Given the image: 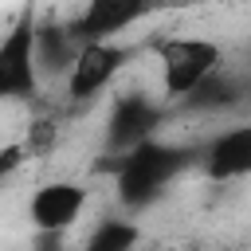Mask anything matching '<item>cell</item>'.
Instances as JSON below:
<instances>
[{
  "label": "cell",
  "instance_id": "obj_1",
  "mask_svg": "<svg viewBox=\"0 0 251 251\" xmlns=\"http://www.w3.org/2000/svg\"><path fill=\"white\" fill-rule=\"evenodd\" d=\"M161 90L169 98H196L224 67V47L212 35H169L157 43Z\"/></svg>",
  "mask_w": 251,
  "mask_h": 251
},
{
  "label": "cell",
  "instance_id": "obj_2",
  "mask_svg": "<svg viewBox=\"0 0 251 251\" xmlns=\"http://www.w3.org/2000/svg\"><path fill=\"white\" fill-rule=\"evenodd\" d=\"M86 188L78 180H67V176H55V180H43L35 184V192L27 196V224L39 231V235H63L71 231L82 212H86Z\"/></svg>",
  "mask_w": 251,
  "mask_h": 251
},
{
  "label": "cell",
  "instance_id": "obj_3",
  "mask_svg": "<svg viewBox=\"0 0 251 251\" xmlns=\"http://www.w3.org/2000/svg\"><path fill=\"white\" fill-rule=\"evenodd\" d=\"M122 67H126V47L118 39H86L67 75V94L75 102H90L102 90H110V82L122 75Z\"/></svg>",
  "mask_w": 251,
  "mask_h": 251
},
{
  "label": "cell",
  "instance_id": "obj_4",
  "mask_svg": "<svg viewBox=\"0 0 251 251\" xmlns=\"http://www.w3.org/2000/svg\"><path fill=\"white\" fill-rule=\"evenodd\" d=\"M39 67H35V27L20 24L0 43V94L4 98H31L39 90Z\"/></svg>",
  "mask_w": 251,
  "mask_h": 251
},
{
  "label": "cell",
  "instance_id": "obj_5",
  "mask_svg": "<svg viewBox=\"0 0 251 251\" xmlns=\"http://www.w3.org/2000/svg\"><path fill=\"white\" fill-rule=\"evenodd\" d=\"M173 173V153L161 149V145H137L129 149V157L122 161V173H118V196L126 204H145L161 184L165 176Z\"/></svg>",
  "mask_w": 251,
  "mask_h": 251
},
{
  "label": "cell",
  "instance_id": "obj_6",
  "mask_svg": "<svg viewBox=\"0 0 251 251\" xmlns=\"http://www.w3.org/2000/svg\"><path fill=\"white\" fill-rule=\"evenodd\" d=\"M204 173L212 180H243L251 176V122H239L216 133L204 149Z\"/></svg>",
  "mask_w": 251,
  "mask_h": 251
},
{
  "label": "cell",
  "instance_id": "obj_7",
  "mask_svg": "<svg viewBox=\"0 0 251 251\" xmlns=\"http://www.w3.org/2000/svg\"><path fill=\"white\" fill-rule=\"evenodd\" d=\"M157 0H86L78 16V35L82 39H118L126 27H133Z\"/></svg>",
  "mask_w": 251,
  "mask_h": 251
},
{
  "label": "cell",
  "instance_id": "obj_8",
  "mask_svg": "<svg viewBox=\"0 0 251 251\" xmlns=\"http://www.w3.org/2000/svg\"><path fill=\"white\" fill-rule=\"evenodd\" d=\"M78 27H59V24H43L35 27V67H39V78L43 82H55V78H67L82 43L75 35Z\"/></svg>",
  "mask_w": 251,
  "mask_h": 251
},
{
  "label": "cell",
  "instance_id": "obj_9",
  "mask_svg": "<svg viewBox=\"0 0 251 251\" xmlns=\"http://www.w3.org/2000/svg\"><path fill=\"white\" fill-rule=\"evenodd\" d=\"M149 126H153V102L129 94L126 102H118V110L110 118V141L126 145V149H137V145H145L141 137H145Z\"/></svg>",
  "mask_w": 251,
  "mask_h": 251
},
{
  "label": "cell",
  "instance_id": "obj_10",
  "mask_svg": "<svg viewBox=\"0 0 251 251\" xmlns=\"http://www.w3.org/2000/svg\"><path fill=\"white\" fill-rule=\"evenodd\" d=\"M133 247H137V227L126 220H102L86 239V251H133Z\"/></svg>",
  "mask_w": 251,
  "mask_h": 251
}]
</instances>
